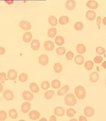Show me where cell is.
Returning <instances> with one entry per match:
<instances>
[{
    "label": "cell",
    "instance_id": "2e32d148",
    "mask_svg": "<svg viewBox=\"0 0 106 121\" xmlns=\"http://www.w3.org/2000/svg\"><path fill=\"white\" fill-rule=\"evenodd\" d=\"M76 51L78 53H80V55L86 53V47L85 45L83 44H79L76 46Z\"/></svg>",
    "mask_w": 106,
    "mask_h": 121
},
{
    "label": "cell",
    "instance_id": "681fc988",
    "mask_svg": "<svg viewBox=\"0 0 106 121\" xmlns=\"http://www.w3.org/2000/svg\"><path fill=\"white\" fill-rule=\"evenodd\" d=\"M102 23L104 26H106V17L104 18V19H102Z\"/></svg>",
    "mask_w": 106,
    "mask_h": 121
},
{
    "label": "cell",
    "instance_id": "db71d44e",
    "mask_svg": "<svg viewBox=\"0 0 106 121\" xmlns=\"http://www.w3.org/2000/svg\"><path fill=\"white\" fill-rule=\"evenodd\" d=\"M0 101H1V98H0Z\"/></svg>",
    "mask_w": 106,
    "mask_h": 121
},
{
    "label": "cell",
    "instance_id": "484cf974",
    "mask_svg": "<svg viewBox=\"0 0 106 121\" xmlns=\"http://www.w3.org/2000/svg\"><path fill=\"white\" fill-rule=\"evenodd\" d=\"M57 29L54 27L50 28L48 31V36L50 38H54L56 36Z\"/></svg>",
    "mask_w": 106,
    "mask_h": 121
},
{
    "label": "cell",
    "instance_id": "4fadbf2b",
    "mask_svg": "<svg viewBox=\"0 0 106 121\" xmlns=\"http://www.w3.org/2000/svg\"><path fill=\"white\" fill-rule=\"evenodd\" d=\"M40 47V42L38 39H34L31 43V48L33 50H38Z\"/></svg>",
    "mask_w": 106,
    "mask_h": 121
},
{
    "label": "cell",
    "instance_id": "30bf717a",
    "mask_svg": "<svg viewBox=\"0 0 106 121\" xmlns=\"http://www.w3.org/2000/svg\"><path fill=\"white\" fill-rule=\"evenodd\" d=\"M31 109V104L28 102H24L21 105V112L23 113H27Z\"/></svg>",
    "mask_w": 106,
    "mask_h": 121
},
{
    "label": "cell",
    "instance_id": "277c9868",
    "mask_svg": "<svg viewBox=\"0 0 106 121\" xmlns=\"http://www.w3.org/2000/svg\"><path fill=\"white\" fill-rule=\"evenodd\" d=\"M39 62L42 65H47L49 63V58L47 55L42 54L39 57Z\"/></svg>",
    "mask_w": 106,
    "mask_h": 121
},
{
    "label": "cell",
    "instance_id": "60d3db41",
    "mask_svg": "<svg viewBox=\"0 0 106 121\" xmlns=\"http://www.w3.org/2000/svg\"><path fill=\"white\" fill-rule=\"evenodd\" d=\"M102 60H103V58L101 56H97L94 58V62L96 64H100L101 63Z\"/></svg>",
    "mask_w": 106,
    "mask_h": 121
},
{
    "label": "cell",
    "instance_id": "b9f144b4",
    "mask_svg": "<svg viewBox=\"0 0 106 121\" xmlns=\"http://www.w3.org/2000/svg\"><path fill=\"white\" fill-rule=\"evenodd\" d=\"M101 24V18L99 16L96 18V24H97V26H98V28L99 29H100Z\"/></svg>",
    "mask_w": 106,
    "mask_h": 121
},
{
    "label": "cell",
    "instance_id": "83f0119b",
    "mask_svg": "<svg viewBox=\"0 0 106 121\" xmlns=\"http://www.w3.org/2000/svg\"><path fill=\"white\" fill-rule=\"evenodd\" d=\"M84 67L87 70H90L94 67V62L92 60H87L84 64Z\"/></svg>",
    "mask_w": 106,
    "mask_h": 121
},
{
    "label": "cell",
    "instance_id": "52a82bcc",
    "mask_svg": "<svg viewBox=\"0 0 106 121\" xmlns=\"http://www.w3.org/2000/svg\"><path fill=\"white\" fill-rule=\"evenodd\" d=\"M43 47L47 51H52L54 48V44L51 41H46L43 44Z\"/></svg>",
    "mask_w": 106,
    "mask_h": 121
},
{
    "label": "cell",
    "instance_id": "7c38bea8",
    "mask_svg": "<svg viewBox=\"0 0 106 121\" xmlns=\"http://www.w3.org/2000/svg\"><path fill=\"white\" fill-rule=\"evenodd\" d=\"M29 117L31 120H37L40 117V113L36 110H33L29 113Z\"/></svg>",
    "mask_w": 106,
    "mask_h": 121
},
{
    "label": "cell",
    "instance_id": "9a60e30c",
    "mask_svg": "<svg viewBox=\"0 0 106 121\" xmlns=\"http://www.w3.org/2000/svg\"><path fill=\"white\" fill-rule=\"evenodd\" d=\"M18 76V73H17L16 71L13 69L8 70V73H7V78L8 79L10 80H15Z\"/></svg>",
    "mask_w": 106,
    "mask_h": 121
},
{
    "label": "cell",
    "instance_id": "816d5d0a",
    "mask_svg": "<svg viewBox=\"0 0 106 121\" xmlns=\"http://www.w3.org/2000/svg\"><path fill=\"white\" fill-rule=\"evenodd\" d=\"M70 121H77V119H71Z\"/></svg>",
    "mask_w": 106,
    "mask_h": 121
},
{
    "label": "cell",
    "instance_id": "d6986e66",
    "mask_svg": "<svg viewBox=\"0 0 106 121\" xmlns=\"http://www.w3.org/2000/svg\"><path fill=\"white\" fill-rule=\"evenodd\" d=\"M65 110L62 107H57L54 109V113L57 116H63L65 114Z\"/></svg>",
    "mask_w": 106,
    "mask_h": 121
},
{
    "label": "cell",
    "instance_id": "7dc6e473",
    "mask_svg": "<svg viewBox=\"0 0 106 121\" xmlns=\"http://www.w3.org/2000/svg\"><path fill=\"white\" fill-rule=\"evenodd\" d=\"M3 85L1 82H0V93L3 92Z\"/></svg>",
    "mask_w": 106,
    "mask_h": 121
},
{
    "label": "cell",
    "instance_id": "ba28073f",
    "mask_svg": "<svg viewBox=\"0 0 106 121\" xmlns=\"http://www.w3.org/2000/svg\"><path fill=\"white\" fill-rule=\"evenodd\" d=\"M76 6V3L74 0H67L65 3V7L68 10H72L75 9Z\"/></svg>",
    "mask_w": 106,
    "mask_h": 121
},
{
    "label": "cell",
    "instance_id": "d4e9b609",
    "mask_svg": "<svg viewBox=\"0 0 106 121\" xmlns=\"http://www.w3.org/2000/svg\"><path fill=\"white\" fill-rule=\"evenodd\" d=\"M69 19L67 16H62L59 19V22L61 25H65L69 22Z\"/></svg>",
    "mask_w": 106,
    "mask_h": 121
},
{
    "label": "cell",
    "instance_id": "8d00e7d4",
    "mask_svg": "<svg viewBox=\"0 0 106 121\" xmlns=\"http://www.w3.org/2000/svg\"><path fill=\"white\" fill-rule=\"evenodd\" d=\"M40 87H41V88L42 90H48V88H50V83L48 82V81H43L42 82Z\"/></svg>",
    "mask_w": 106,
    "mask_h": 121
},
{
    "label": "cell",
    "instance_id": "d590c367",
    "mask_svg": "<svg viewBox=\"0 0 106 121\" xmlns=\"http://www.w3.org/2000/svg\"><path fill=\"white\" fill-rule=\"evenodd\" d=\"M8 80V78L6 76V74L4 72H1L0 73V81L2 83H4L6 81Z\"/></svg>",
    "mask_w": 106,
    "mask_h": 121
},
{
    "label": "cell",
    "instance_id": "7a4b0ae2",
    "mask_svg": "<svg viewBox=\"0 0 106 121\" xmlns=\"http://www.w3.org/2000/svg\"><path fill=\"white\" fill-rule=\"evenodd\" d=\"M65 102L67 106H74L77 103V99L75 95L72 93H68L66 95L65 97Z\"/></svg>",
    "mask_w": 106,
    "mask_h": 121
},
{
    "label": "cell",
    "instance_id": "6da1fadb",
    "mask_svg": "<svg viewBox=\"0 0 106 121\" xmlns=\"http://www.w3.org/2000/svg\"><path fill=\"white\" fill-rule=\"evenodd\" d=\"M75 95L79 99H84L86 96V93L84 87L81 85H79L75 88Z\"/></svg>",
    "mask_w": 106,
    "mask_h": 121
},
{
    "label": "cell",
    "instance_id": "5b68a950",
    "mask_svg": "<svg viewBox=\"0 0 106 121\" xmlns=\"http://www.w3.org/2000/svg\"><path fill=\"white\" fill-rule=\"evenodd\" d=\"M3 96L6 100H12L14 98V94L11 90H6L3 92Z\"/></svg>",
    "mask_w": 106,
    "mask_h": 121
},
{
    "label": "cell",
    "instance_id": "7402d4cb",
    "mask_svg": "<svg viewBox=\"0 0 106 121\" xmlns=\"http://www.w3.org/2000/svg\"><path fill=\"white\" fill-rule=\"evenodd\" d=\"M99 79V74L97 72H94L90 75V81L91 82H96Z\"/></svg>",
    "mask_w": 106,
    "mask_h": 121
},
{
    "label": "cell",
    "instance_id": "bcb514c9",
    "mask_svg": "<svg viewBox=\"0 0 106 121\" xmlns=\"http://www.w3.org/2000/svg\"><path fill=\"white\" fill-rule=\"evenodd\" d=\"M5 1L8 4H12L13 3V0H5Z\"/></svg>",
    "mask_w": 106,
    "mask_h": 121
},
{
    "label": "cell",
    "instance_id": "3957f363",
    "mask_svg": "<svg viewBox=\"0 0 106 121\" xmlns=\"http://www.w3.org/2000/svg\"><path fill=\"white\" fill-rule=\"evenodd\" d=\"M19 27L21 28L22 30H25V31H28V30H30L31 28V24L30 22H29L28 21H21L19 23Z\"/></svg>",
    "mask_w": 106,
    "mask_h": 121
},
{
    "label": "cell",
    "instance_id": "e575fe53",
    "mask_svg": "<svg viewBox=\"0 0 106 121\" xmlns=\"http://www.w3.org/2000/svg\"><path fill=\"white\" fill-rule=\"evenodd\" d=\"M84 27V24L81 22H77L74 24V29L77 31L81 30Z\"/></svg>",
    "mask_w": 106,
    "mask_h": 121
},
{
    "label": "cell",
    "instance_id": "ffe728a7",
    "mask_svg": "<svg viewBox=\"0 0 106 121\" xmlns=\"http://www.w3.org/2000/svg\"><path fill=\"white\" fill-rule=\"evenodd\" d=\"M29 87L32 92L35 93H37L39 91V87L36 82L31 83L29 85Z\"/></svg>",
    "mask_w": 106,
    "mask_h": 121
},
{
    "label": "cell",
    "instance_id": "ab89813d",
    "mask_svg": "<svg viewBox=\"0 0 106 121\" xmlns=\"http://www.w3.org/2000/svg\"><path fill=\"white\" fill-rule=\"evenodd\" d=\"M74 53L72 52H67V53L66 54V58L67 60H72L74 58Z\"/></svg>",
    "mask_w": 106,
    "mask_h": 121
},
{
    "label": "cell",
    "instance_id": "5bb4252c",
    "mask_svg": "<svg viewBox=\"0 0 106 121\" xmlns=\"http://www.w3.org/2000/svg\"><path fill=\"white\" fill-rule=\"evenodd\" d=\"M86 6L90 9L94 10L98 7V4L95 0H89V1L87 2Z\"/></svg>",
    "mask_w": 106,
    "mask_h": 121
},
{
    "label": "cell",
    "instance_id": "e0dca14e",
    "mask_svg": "<svg viewBox=\"0 0 106 121\" xmlns=\"http://www.w3.org/2000/svg\"><path fill=\"white\" fill-rule=\"evenodd\" d=\"M32 33L30 32H27L26 33H24L22 37L23 41L25 43H28L31 41L32 39Z\"/></svg>",
    "mask_w": 106,
    "mask_h": 121
},
{
    "label": "cell",
    "instance_id": "836d02e7",
    "mask_svg": "<svg viewBox=\"0 0 106 121\" xmlns=\"http://www.w3.org/2000/svg\"><path fill=\"white\" fill-rule=\"evenodd\" d=\"M55 52L58 55H63L66 52V48L65 47L60 46V47H58L57 48L56 50H55Z\"/></svg>",
    "mask_w": 106,
    "mask_h": 121
},
{
    "label": "cell",
    "instance_id": "f546056e",
    "mask_svg": "<svg viewBox=\"0 0 106 121\" xmlns=\"http://www.w3.org/2000/svg\"><path fill=\"white\" fill-rule=\"evenodd\" d=\"M54 70L55 73H60L63 70V67L60 63H55L54 66Z\"/></svg>",
    "mask_w": 106,
    "mask_h": 121
},
{
    "label": "cell",
    "instance_id": "f6af8a7d",
    "mask_svg": "<svg viewBox=\"0 0 106 121\" xmlns=\"http://www.w3.org/2000/svg\"><path fill=\"white\" fill-rule=\"evenodd\" d=\"M50 121H57L56 117H55V116H51V117H50Z\"/></svg>",
    "mask_w": 106,
    "mask_h": 121
},
{
    "label": "cell",
    "instance_id": "1f68e13d",
    "mask_svg": "<svg viewBox=\"0 0 106 121\" xmlns=\"http://www.w3.org/2000/svg\"><path fill=\"white\" fill-rule=\"evenodd\" d=\"M28 79V76L27 74L24 73H22L19 76V81L21 82H25Z\"/></svg>",
    "mask_w": 106,
    "mask_h": 121
},
{
    "label": "cell",
    "instance_id": "f1b7e54d",
    "mask_svg": "<svg viewBox=\"0 0 106 121\" xmlns=\"http://www.w3.org/2000/svg\"><path fill=\"white\" fill-rule=\"evenodd\" d=\"M54 93H54V91L48 90L45 92V93L44 95V96L47 99H51L53 98Z\"/></svg>",
    "mask_w": 106,
    "mask_h": 121
},
{
    "label": "cell",
    "instance_id": "74e56055",
    "mask_svg": "<svg viewBox=\"0 0 106 121\" xmlns=\"http://www.w3.org/2000/svg\"><path fill=\"white\" fill-rule=\"evenodd\" d=\"M96 52L100 55H103L106 53V50L102 47H97L96 48Z\"/></svg>",
    "mask_w": 106,
    "mask_h": 121
},
{
    "label": "cell",
    "instance_id": "4316f807",
    "mask_svg": "<svg viewBox=\"0 0 106 121\" xmlns=\"http://www.w3.org/2000/svg\"><path fill=\"white\" fill-rule=\"evenodd\" d=\"M51 85H52V88H54V89H58L60 87L61 83L59 80L54 79L51 82Z\"/></svg>",
    "mask_w": 106,
    "mask_h": 121
},
{
    "label": "cell",
    "instance_id": "603a6c76",
    "mask_svg": "<svg viewBox=\"0 0 106 121\" xmlns=\"http://www.w3.org/2000/svg\"><path fill=\"white\" fill-rule=\"evenodd\" d=\"M55 43L59 46H62L65 44V39L62 36H57L55 38Z\"/></svg>",
    "mask_w": 106,
    "mask_h": 121
},
{
    "label": "cell",
    "instance_id": "f907efd6",
    "mask_svg": "<svg viewBox=\"0 0 106 121\" xmlns=\"http://www.w3.org/2000/svg\"><path fill=\"white\" fill-rule=\"evenodd\" d=\"M47 121V120L45 118H42V119H40V121Z\"/></svg>",
    "mask_w": 106,
    "mask_h": 121
},
{
    "label": "cell",
    "instance_id": "44dd1931",
    "mask_svg": "<svg viewBox=\"0 0 106 121\" xmlns=\"http://www.w3.org/2000/svg\"><path fill=\"white\" fill-rule=\"evenodd\" d=\"M48 21L49 22L51 26H55L58 24V20L57 19V18L54 16H50L49 18H48Z\"/></svg>",
    "mask_w": 106,
    "mask_h": 121
},
{
    "label": "cell",
    "instance_id": "ac0fdd59",
    "mask_svg": "<svg viewBox=\"0 0 106 121\" xmlns=\"http://www.w3.org/2000/svg\"><path fill=\"white\" fill-rule=\"evenodd\" d=\"M69 88H70V87H69V85H65V86H63L62 88H61L60 89L58 90L57 95L58 96H63V95L66 94V93L69 91Z\"/></svg>",
    "mask_w": 106,
    "mask_h": 121
},
{
    "label": "cell",
    "instance_id": "f5cc1de1",
    "mask_svg": "<svg viewBox=\"0 0 106 121\" xmlns=\"http://www.w3.org/2000/svg\"></svg>",
    "mask_w": 106,
    "mask_h": 121
},
{
    "label": "cell",
    "instance_id": "ee69618b",
    "mask_svg": "<svg viewBox=\"0 0 106 121\" xmlns=\"http://www.w3.org/2000/svg\"><path fill=\"white\" fill-rule=\"evenodd\" d=\"M79 121H87V118L85 116H80L79 119Z\"/></svg>",
    "mask_w": 106,
    "mask_h": 121
},
{
    "label": "cell",
    "instance_id": "cb8c5ba5",
    "mask_svg": "<svg viewBox=\"0 0 106 121\" xmlns=\"http://www.w3.org/2000/svg\"><path fill=\"white\" fill-rule=\"evenodd\" d=\"M84 57L81 55H77L74 58V61L75 62L76 64L77 65H81L83 64L84 62Z\"/></svg>",
    "mask_w": 106,
    "mask_h": 121
},
{
    "label": "cell",
    "instance_id": "d6a6232c",
    "mask_svg": "<svg viewBox=\"0 0 106 121\" xmlns=\"http://www.w3.org/2000/svg\"><path fill=\"white\" fill-rule=\"evenodd\" d=\"M77 112L75 111V110L74 108H69L67 109V112H66V114H67V116L69 117H72L74 116L75 114H76Z\"/></svg>",
    "mask_w": 106,
    "mask_h": 121
},
{
    "label": "cell",
    "instance_id": "8fae6325",
    "mask_svg": "<svg viewBox=\"0 0 106 121\" xmlns=\"http://www.w3.org/2000/svg\"><path fill=\"white\" fill-rule=\"evenodd\" d=\"M34 98L33 93L30 92L29 91L25 90L22 93V98L24 100H31Z\"/></svg>",
    "mask_w": 106,
    "mask_h": 121
},
{
    "label": "cell",
    "instance_id": "f35d334b",
    "mask_svg": "<svg viewBox=\"0 0 106 121\" xmlns=\"http://www.w3.org/2000/svg\"><path fill=\"white\" fill-rule=\"evenodd\" d=\"M7 117V114L5 111H0V121H5Z\"/></svg>",
    "mask_w": 106,
    "mask_h": 121
},
{
    "label": "cell",
    "instance_id": "4dcf8cb0",
    "mask_svg": "<svg viewBox=\"0 0 106 121\" xmlns=\"http://www.w3.org/2000/svg\"><path fill=\"white\" fill-rule=\"evenodd\" d=\"M8 114L12 119H16L18 117V113H17L16 110H15V109L10 110L9 112H8Z\"/></svg>",
    "mask_w": 106,
    "mask_h": 121
},
{
    "label": "cell",
    "instance_id": "c3c4849f",
    "mask_svg": "<svg viewBox=\"0 0 106 121\" xmlns=\"http://www.w3.org/2000/svg\"><path fill=\"white\" fill-rule=\"evenodd\" d=\"M101 66H102L103 68H104L105 69H106V61H104L103 63H102V64H101Z\"/></svg>",
    "mask_w": 106,
    "mask_h": 121
},
{
    "label": "cell",
    "instance_id": "7bdbcfd3",
    "mask_svg": "<svg viewBox=\"0 0 106 121\" xmlns=\"http://www.w3.org/2000/svg\"><path fill=\"white\" fill-rule=\"evenodd\" d=\"M6 52V50L4 47H0V55H4Z\"/></svg>",
    "mask_w": 106,
    "mask_h": 121
},
{
    "label": "cell",
    "instance_id": "8992f818",
    "mask_svg": "<svg viewBox=\"0 0 106 121\" xmlns=\"http://www.w3.org/2000/svg\"><path fill=\"white\" fill-rule=\"evenodd\" d=\"M84 113L85 116L87 117H91L94 116V113H95V111H94V108L91 107L87 106L84 109Z\"/></svg>",
    "mask_w": 106,
    "mask_h": 121
},
{
    "label": "cell",
    "instance_id": "9c48e42d",
    "mask_svg": "<svg viewBox=\"0 0 106 121\" xmlns=\"http://www.w3.org/2000/svg\"><path fill=\"white\" fill-rule=\"evenodd\" d=\"M86 18L89 20V21H93L96 18V12L94 10H88L86 13Z\"/></svg>",
    "mask_w": 106,
    "mask_h": 121
}]
</instances>
